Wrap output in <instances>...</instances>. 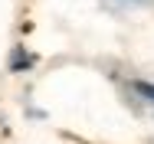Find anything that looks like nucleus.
Wrapping results in <instances>:
<instances>
[{
  "instance_id": "1",
  "label": "nucleus",
  "mask_w": 154,
  "mask_h": 144,
  "mask_svg": "<svg viewBox=\"0 0 154 144\" xmlns=\"http://www.w3.org/2000/svg\"><path fill=\"white\" fill-rule=\"evenodd\" d=\"M134 88H138L141 95H148V98L154 102V85H148V82H134Z\"/></svg>"
}]
</instances>
